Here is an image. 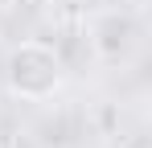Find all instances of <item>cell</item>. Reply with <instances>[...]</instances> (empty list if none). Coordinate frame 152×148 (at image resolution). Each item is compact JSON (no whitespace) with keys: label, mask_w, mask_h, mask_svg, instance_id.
<instances>
[{"label":"cell","mask_w":152,"mask_h":148,"mask_svg":"<svg viewBox=\"0 0 152 148\" xmlns=\"http://www.w3.org/2000/svg\"><path fill=\"white\" fill-rule=\"evenodd\" d=\"M66 78L62 66V53L45 41H17L4 58V86L8 95L21 99V103H45L58 95Z\"/></svg>","instance_id":"1"}]
</instances>
